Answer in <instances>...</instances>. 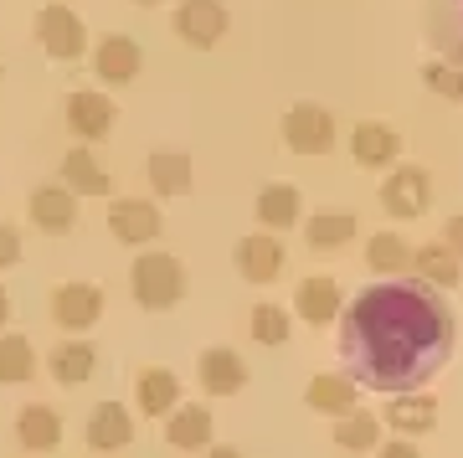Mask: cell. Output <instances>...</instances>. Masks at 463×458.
Listing matches in <instances>:
<instances>
[{"label": "cell", "instance_id": "cell-1", "mask_svg": "<svg viewBox=\"0 0 463 458\" xmlns=\"http://www.w3.org/2000/svg\"><path fill=\"white\" fill-rule=\"evenodd\" d=\"M453 310L428 279H381L340 310V360L365 392H417L453 360Z\"/></svg>", "mask_w": 463, "mask_h": 458}, {"label": "cell", "instance_id": "cell-2", "mask_svg": "<svg viewBox=\"0 0 463 458\" xmlns=\"http://www.w3.org/2000/svg\"><path fill=\"white\" fill-rule=\"evenodd\" d=\"M129 294L139 310H175L185 299V268L170 253H139L129 268Z\"/></svg>", "mask_w": 463, "mask_h": 458}, {"label": "cell", "instance_id": "cell-3", "mask_svg": "<svg viewBox=\"0 0 463 458\" xmlns=\"http://www.w3.org/2000/svg\"><path fill=\"white\" fill-rule=\"evenodd\" d=\"M36 42L47 52L52 62H78L88 52V26L78 11H67V5H42V16H36Z\"/></svg>", "mask_w": 463, "mask_h": 458}, {"label": "cell", "instance_id": "cell-4", "mask_svg": "<svg viewBox=\"0 0 463 458\" xmlns=\"http://www.w3.org/2000/svg\"><path fill=\"white\" fill-rule=\"evenodd\" d=\"M283 145L294 155H325V149H335V119L319 103H294L283 114Z\"/></svg>", "mask_w": 463, "mask_h": 458}, {"label": "cell", "instance_id": "cell-5", "mask_svg": "<svg viewBox=\"0 0 463 458\" xmlns=\"http://www.w3.org/2000/svg\"><path fill=\"white\" fill-rule=\"evenodd\" d=\"M170 21H175V36L196 52L216 47V42L227 36V5H222V0H181Z\"/></svg>", "mask_w": 463, "mask_h": 458}, {"label": "cell", "instance_id": "cell-6", "mask_svg": "<svg viewBox=\"0 0 463 458\" xmlns=\"http://www.w3.org/2000/svg\"><path fill=\"white\" fill-rule=\"evenodd\" d=\"M52 325L57 329H93L99 325V314H103V289L99 283H57L52 289Z\"/></svg>", "mask_w": 463, "mask_h": 458}, {"label": "cell", "instance_id": "cell-7", "mask_svg": "<svg viewBox=\"0 0 463 458\" xmlns=\"http://www.w3.org/2000/svg\"><path fill=\"white\" fill-rule=\"evenodd\" d=\"M428 201H432V180H428V170H417V165H397L392 176L381 180V206L392 216H402V222L422 216Z\"/></svg>", "mask_w": 463, "mask_h": 458}, {"label": "cell", "instance_id": "cell-8", "mask_svg": "<svg viewBox=\"0 0 463 458\" xmlns=\"http://www.w3.org/2000/svg\"><path fill=\"white\" fill-rule=\"evenodd\" d=\"M109 227H114V237L118 243H129V247H149L155 237H160V206L155 201H145V196H124V201H114L109 206Z\"/></svg>", "mask_w": 463, "mask_h": 458}, {"label": "cell", "instance_id": "cell-9", "mask_svg": "<svg viewBox=\"0 0 463 458\" xmlns=\"http://www.w3.org/2000/svg\"><path fill=\"white\" fill-rule=\"evenodd\" d=\"M139 67H145V52H139L134 36H103L99 47H93V72H99V82H109V88L134 82Z\"/></svg>", "mask_w": 463, "mask_h": 458}, {"label": "cell", "instance_id": "cell-10", "mask_svg": "<svg viewBox=\"0 0 463 458\" xmlns=\"http://www.w3.org/2000/svg\"><path fill=\"white\" fill-rule=\"evenodd\" d=\"M201 386L212 396H237L248 386V360L237 356L232 345H212V350H201Z\"/></svg>", "mask_w": 463, "mask_h": 458}, {"label": "cell", "instance_id": "cell-11", "mask_svg": "<svg viewBox=\"0 0 463 458\" xmlns=\"http://www.w3.org/2000/svg\"><path fill=\"white\" fill-rule=\"evenodd\" d=\"M67 124H72L78 139H103L118 124V109L93 88H78V93H67Z\"/></svg>", "mask_w": 463, "mask_h": 458}, {"label": "cell", "instance_id": "cell-12", "mask_svg": "<svg viewBox=\"0 0 463 458\" xmlns=\"http://www.w3.org/2000/svg\"><path fill=\"white\" fill-rule=\"evenodd\" d=\"M32 222L52 237L78 227V191L72 186H36L32 191Z\"/></svg>", "mask_w": 463, "mask_h": 458}, {"label": "cell", "instance_id": "cell-13", "mask_svg": "<svg viewBox=\"0 0 463 458\" xmlns=\"http://www.w3.org/2000/svg\"><path fill=\"white\" fill-rule=\"evenodd\" d=\"M237 268L248 283H273L283 273V243L279 232H252L237 243Z\"/></svg>", "mask_w": 463, "mask_h": 458}, {"label": "cell", "instance_id": "cell-14", "mask_svg": "<svg viewBox=\"0 0 463 458\" xmlns=\"http://www.w3.org/2000/svg\"><path fill=\"white\" fill-rule=\"evenodd\" d=\"M129 438H134V417L124 402H99L88 412V448L93 453H118V448H129Z\"/></svg>", "mask_w": 463, "mask_h": 458}, {"label": "cell", "instance_id": "cell-15", "mask_svg": "<svg viewBox=\"0 0 463 458\" xmlns=\"http://www.w3.org/2000/svg\"><path fill=\"white\" fill-rule=\"evenodd\" d=\"M134 407L145 412V417H170V412L181 407V381H175V371L145 366L134 377Z\"/></svg>", "mask_w": 463, "mask_h": 458}, {"label": "cell", "instance_id": "cell-16", "mask_svg": "<svg viewBox=\"0 0 463 458\" xmlns=\"http://www.w3.org/2000/svg\"><path fill=\"white\" fill-rule=\"evenodd\" d=\"M294 310L309 320V325H330V320H340V310H345V294H340V283L325 279V273H309V279H298L294 289Z\"/></svg>", "mask_w": 463, "mask_h": 458}, {"label": "cell", "instance_id": "cell-17", "mask_svg": "<svg viewBox=\"0 0 463 458\" xmlns=\"http://www.w3.org/2000/svg\"><path fill=\"white\" fill-rule=\"evenodd\" d=\"M428 42L463 67V0H428Z\"/></svg>", "mask_w": 463, "mask_h": 458}, {"label": "cell", "instance_id": "cell-18", "mask_svg": "<svg viewBox=\"0 0 463 458\" xmlns=\"http://www.w3.org/2000/svg\"><path fill=\"white\" fill-rule=\"evenodd\" d=\"M397 149H402V134L392 129V124H355V134H350V155H355V165H365V170L397 165Z\"/></svg>", "mask_w": 463, "mask_h": 458}, {"label": "cell", "instance_id": "cell-19", "mask_svg": "<svg viewBox=\"0 0 463 458\" xmlns=\"http://www.w3.org/2000/svg\"><path fill=\"white\" fill-rule=\"evenodd\" d=\"M381 417L397 427V433H428V427L438 423V402H432V396L417 386V392L386 396V412H381Z\"/></svg>", "mask_w": 463, "mask_h": 458}, {"label": "cell", "instance_id": "cell-20", "mask_svg": "<svg viewBox=\"0 0 463 458\" xmlns=\"http://www.w3.org/2000/svg\"><path fill=\"white\" fill-rule=\"evenodd\" d=\"M62 186H72L78 196H109V191H114L109 170L93 160V149L88 145H78V149H67L62 155Z\"/></svg>", "mask_w": 463, "mask_h": 458}, {"label": "cell", "instance_id": "cell-21", "mask_svg": "<svg viewBox=\"0 0 463 458\" xmlns=\"http://www.w3.org/2000/svg\"><path fill=\"white\" fill-rule=\"evenodd\" d=\"M47 371L62 381V386H83V381H93V371H99V345H88V340H62L57 350H52Z\"/></svg>", "mask_w": 463, "mask_h": 458}, {"label": "cell", "instance_id": "cell-22", "mask_svg": "<svg viewBox=\"0 0 463 458\" xmlns=\"http://www.w3.org/2000/svg\"><path fill=\"white\" fill-rule=\"evenodd\" d=\"M165 443L175 453H196V448H212V412L206 407H175L165 423Z\"/></svg>", "mask_w": 463, "mask_h": 458}, {"label": "cell", "instance_id": "cell-23", "mask_svg": "<svg viewBox=\"0 0 463 458\" xmlns=\"http://www.w3.org/2000/svg\"><path fill=\"white\" fill-rule=\"evenodd\" d=\"M16 443L26 453H52L62 443V417L52 407H21L16 417Z\"/></svg>", "mask_w": 463, "mask_h": 458}, {"label": "cell", "instance_id": "cell-24", "mask_svg": "<svg viewBox=\"0 0 463 458\" xmlns=\"http://www.w3.org/2000/svg\"><path fill=\"white\" fill-rule=\"evenodd\" d=\"M412 268L417 279H428L432 289H453L463 279V262L448 243H428V247H412Z\"/></svg>", "mask_w": 463, "mask_h": 458}, {"label": "cell", "instance_id": "cell-25", "mask_svg": "<svg viewBox=\"0 0 463 458\" xmlns=\"http://www.w3.org/2000/svg\"><path fill=\"white\" fill-rule=\"evenodd\" d=\"M298 186H283V180H273V186H263L258 191V222H263L268 232H283L298 222Z\"/></svg>", "mask_w": 463, "mask_h": 458}, {"label": "cell", "instance_id": "cell-26", "mask_svg": "<svg viewBox=\"0 0 463 458\" xmlns=\"http://www.w3.org/2000/svg\"><path fill=\"white\" fill-rule=\"evenodd\" d=\"M365 268H376L381 279L407 273V268H412V247H407V237H402V232H376V237L365 243Z\"/></svg>", "mask_w": 463, "mask_h": 458}, {"label": "cell", "instance_id": "cell-27", "mask_svg": "<svg viewBox=\"0 0 463 458\" xmlns=\"http://www.w3.org/2000/svg\"><path fill=\"white\" fill-rule=\"evenodd\" d=\"M304 402H309L315 412L340 417V412H350L355 402H361V392H355V377H315L309 386H304Z\"/></svg>", "mask_w": 463, "mask_h": 458}, {"label": "cell", "instance_id": "cell-28", "mask_svg": "<svg viewBox=\"0 0 463 458\" xmlns=\"http://www.w3.org/2000/svg\"><path fill=\"white\" fill-rule=\"evenodd\" d=\"M145 176H149V186L160 191V196H185L191 191V160L185 155H175V149H160V155H149V165H145Z\"/></svg>", "mask_w": 463, "mask_h": 458}, {"label": "cell", "instance_id": "cell-29", "mask_svg": "<svg viewBox=\"0 0 463 458\" xmlns=\"http://www.w3.org/2000/svg\"><path fill=\"white\" fill-rule=\"evenodd\" d=\"M355 212H315V222L304 227V237H309V247L315 253H335V247L355 243Z\"/></svg>", "mask_w": 463, "mask_h": 458}, {"label": "cell", "instance_id": "cell-30", "mask_svg": "<svg viewBox=\"0 0 463 458\" xmlns=\"http://www.w3.org/2000/svg\"><path fill=\"white\" fill-rule=\"evenodd\" d=\"M376 417L371 412H340L335 417V448H345V453H371V448H381V438H376Z\"/></svg>", "mask_w": 463, "mask_h": 458}, {"label": "cell", "instance_id": "cell-31", "mask_svg": "<svg viewBox=\"0 0 463 458\" xmlns=\"http://www.w3.org/2000/svg\"><path fill=\"white\" fill-rule=\"evenodd\" d=\"M36 377V350L26 335H0V386H16V381Z\"/></svg>", "mask_w": 463, "mask_h": 458}, {"label": "cell", "instance_id": "cell-32", "mask_svg": "<svg viewBox=\"0 0 463 458\" xmlns=\"http://www.w3.org/2000/svg\"><path fill=\"white\" fill-rule=\"evenodd\" d=\"M288 329H294L288 310H279V304H252V340L258 345H283Z\"/></svg>", "mask_w": 463, "mask_h": 458}, {"label": "cell", "instance_id": "cell-33", "mask_svg": "<svg viewBox=\"0 0 463 458\" xmlns=\"http://www.w3.org/2000/svg\"><path fill=\"white\" fill-rule=\"evenodd\" d=\"M422 82H428L438 99L463 103V67L458 62H422Z\"/></svg>", "mask_w": 463, "mask_h": 458}, {"label": "cell", "instance_id": "cell-34", "mask_svg": "<svg viewBox=\"0 0 463 458\" xmlns=\"http://www.w3.org/2000/svg\"><path fill=\"white\" fill-rule=\"evenodd\" d=\"M21 262V232L11 222H0V268H16Z\"/></svg>", "mask_w": 463, "mask_h": 458}, {"label": "cell", "instance_id": "cell-35", "mask_svg": "<svg viewBox=\"0 0 463 458\" xmlns=\"http://www.w3.org/2000/svg\"><path fill=\"white\" fill-rule=\"evenodd\" d=\"M448 247H453V253H458V262H463V216H453V222H448V237H443Z\"/></svg>", "mask_w": 463, "mask_h": 458}, {"label": "cell", "instance_id": "cell-36", "mask_svg": "<svg viewBox=\"0 0 463 458\" xmlns=\"http://www.w3.org/2000/svg\"><path fill=\"white\" fill-rule=\"evenodd\" d=\"M381 453H386V458H412L417 448H412V443H381Z\"/></svg>", "mask_w": 463, "mask_h": 458}, {"label": "cell", "instance_id": "cell-37", "mask_svg": "<svg viewBox=\"0 0 463 458\" xmlns=\"http://www.w3.org/2000/svg\"><path fill=\"white\" fill-rule=\"evenodd\" d=\"M5 320H11V294L0 289V329H5Z\"/></svg>", "mask_w": 463, "mask_h": 458}, {"label": "cell", "instance_id": "cell-38", "mask_svg": "<svg viewBox=\"0 0 463 458\" xmlns=\"http://www.w3.org/2000/svg\"><path fill=\"white\" fill-rule=\"evenodd\" d=\"M134 5H160V0H134Z\"/></svg>", "mask_w": 463, "mask_h": 458}]
</instances>
